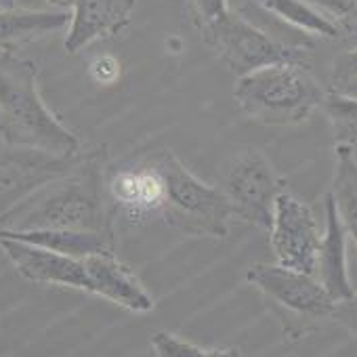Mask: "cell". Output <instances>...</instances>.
<instances>
[{
	"label": "cell",
	"mask_w": 357,
	"mask_h": 357,
	"mask_svg": "<svg viewBox=\"0 0 357 357\" xmlns=\"http://www.w3.org/2000/svg\"><path fill=\"white\" fill-rule=\"evenodd\" d=\"M0 238H13L22 242H30L53 252L86 259L97 252H109L116 248V238L95 231H76V229H30V231H7L0 229Z\"/></svg>",
	"instance_id": "obj_16"
},
{
	"label": "cell",
	"mask_w": 357,
	"mask_h": 357,
	"mask_svg": "<svg viewBox=\"0 0 357 357\" xmlns=\"http://www.w3.org/2000/svg\"><path fill=\"white\" fill-rule=\"evenodd\" d=\"M70 11H34V9H3L0 11V51L15 53L47 34L68 28Z\"/></svg>",
	"instance_id": "obj_15"
},
{
	"label": "cell",
	"mask_w": 357,
	"mask_h": 357,
	"mask_svg": "<svg viewBox=\"0 0 357 357\" xmlns=\"http://www.w3.org/2000/svg\"><path fill=\"white\" fill-rule=\"evenodd\" d=\"M351 78H357V49H351L347 53H342L336 61H334V68H332V89L351 80Z\"/></svg>",
	"instance_id": "obj_22"
},
{
	"label": "cell",
	"mask_w": 357,
	"mask_h": 357,
	"mask_svg": "<svg viewBox=\"0 0 357 357\" xmlns=\"http://www.w3.org/2000/svg\"><path fill=\"white\" fill-rule=\"evenodd\" d=\"M0 141L55 155L82 151L80 139L61 124L38 91V68L30 59L0 51Z\"/></svg>",
	"instance_id": "obj_2"
},
{
	"label": "cell",
	"mask_w": 357,
	"mask_h": 357,
	"mask_svg": "<svg viewBox=\"0 0 357 357\" xmlns=\"http://www.w3.org/2000/svg\"><path fill=\"white\" fill-rule=\"evenodd\" d=\"M332 91H338V93H344V95H351V97H357V78H351L338 86H334Z\"/></svg>",
	"instance_id": "obj_25"
},
{
	"label": "cell",
	"mask_w": 357,
	"mask_h": 357,
	"mask_svg": "<svg viewBox=\"0 0 357 357\" xmlns=\"http://www.w3.org/2000/svg\"><path fill=\"white\" fill-rule=\"evenodd\" d=\"M328 194L336 204L347 234L357 246V160L353 147L336 145V166Z\"/></svg>",
	"instance_id": "obj_17"
},
{
	"label": "cell",
	"mask_w": 357,
	"mask_h": 357,
	"mask_svg": "<svg viewBox=\"0 0 357 357\" xmlns=\"http://www.w3.org/2000/svg\"><path fill=\"white\" fill-rule=\"evenodd\" d=\"M105 160L107 151L103 145L86 151L76 170L53 178L0 215V229H76L116 238V221L105 185Z\"/></svg>",
	"instance_id": "obj_1"
},
{
	"label": "cell",
	"mask_w": 357,
	"mask_h": 357,
	"mask_svg": "<svg viewBox=\"0 0 357 357\" xmlns=\"http://www.w3.org/2000/svg\"><path fill=\"white\" fill-rule=\"evenodd\" d=\"M284 190L286 181L257 147H246L231 160L221 185L236 219L265 231L271 227L273 206Z\"/></svg>",
	"instance_id": "obj_6"
},
{
	"label": "cell",
	"mask_w": 357,
	"mask_h": 357,
	"mask_svg": "<svg viewBox=\"0 0 357 357\" xmlns=\"http://www.w3.org/2000/svg\"><path fill=\"white\" fill-rule=\"evenodd\" d=\"M332 319L336 324H340L344 330H349L357 338V292L351 298H344V301L336 303Z\"/></svg>",
	"instance_id": "obj_21"
},
{
	"label": "cell",
	"mask_w": 357,
	"mask_h": 357,
	"mask_svg": "<svg viewBox=\"0 0 357 357\" xmlns=\"http://www.w3.org/2000/svg\"><path fill=\"white\" fill-rule=\"evenodd\" d=\"M137 0H76L63 47L70 55L84 51L97 40L124 32L132 20Z\"/></svg>",
	"instance_id": "obj_12"
},
{
	"label": "cell",
	"mask_w": 357,
	"mask_h": 357,
	"mask_svg": "<svg viewBox=\"0 0 357 357\" xmlns=\"http://www.w3.org/2000/svg\"><path fill=\"white\" fill-rule=\"evenodd\" d=\"M192 9H194V22L202 24L227 13L229 0H192Z\"/></svg>",
	"instance_id": "obj_23"
},
{
	"label": "cell",
	"mask_w": 357,
	"mask_h": 357,
	"mask_svg": "<svg viewBox=\"0 0 357 357\" xmlns=\"http://www.w3.org/2000/svg\"><path fill=\"white\" fill-rule=\"evenodd\" d=\"M105 185L114 221L120 219L130 227H141L162 219L164 181L151 153L128 158L107 168Z\"/></svg>",
	"instance_id": "obj_7"
},
{
	"label": "cell",
	"mask_w": 357,
	"mask_h": 357,
	"mask_svg": "<svg viewBox=\"0 0 357 357\" xmlns=\"http://www.w3.org/2000/svg\"><path fill=\"white\" fill-rule=\"evenodd\" d=\"M0 248L15 265L20 275L34 284L63 286L91 292L86 267L80 259H72L49 248L13 238H0Z\"/></svg>",
	"instance_id": "obj_11"
},
{
	"label": "cell",
	"mask_w": 357,
	"mask_h": 357,
	"mask_svg": "<svg viewBox=\"0 0 357 357\" xmlns=\"http://www.w3.org/2000/svg\"><path fill=\"white\" fill-rule=\"evenodd\" d=\"M91 74L97 82L101 84H109L114 80H118L120 76V66L114 57H99L95 59V63L91 66Z\"/></svg>",
	"instance_id": "obj_24"
},
{
	"label": "cell",
	"mask_w": 357,
	"mask_h": 357,
	"mask_svg": "<svg viewBox=\"0 0 357 357\" xmlns=\"http://www.w3.org/2000/svg\"><path fill=\"white\" fill-rule=\"evenodd\" d=\"M91 282V292L99 294L128 311L147 313L153 309V298L135 275V271L116 257V250L97 252L82 259Z\"/></svg>",
	"instance_id": "obj_13"
},
{
	"label": "cell",
	"mask_w": 357,
	"mask_h": 357,
	"mask_svg": "<svg viewBox=\"0 0 357 357\" xmlns=\"http://www.w3.org/2000/svg\"><path fill=\"white\" fill-rule=\"evenodd\" d=\"M151 347L158 357H213V349H202L170 332H155L151 336Z\"/></svg>",
	"instance_id": "obj_20"
},
{
	"label": "cell",
	"mask_w": 357,
	"mask_h": 357,
	"mask_svg": "<svg viewBox=\"0 0 357 357\" xmlns=\"http://www.w3.org/2000/svg\"><path fill=\"white\" fill-rule=\"evenodd\" d=\"M15 7V0H0V11L3 9H13Z\"/></svg>",
	"instance_id": "obj_27"
},
{
	"label": "cell",
	"mask_w": 357,
	"mask_h": 357,
	"mask_svg": "<svg viewBox=\"0 0 357 357\" xmlns=\"http://www.w3.org/2000/svg\"><path fill=\"white\" fill-rule=\"evenodd\" d=\"M246 280L282 313L303 319H332L336 301L311 273L280 263H257L246 271Z\"/></svg>",
	"instance_id": "obj_9"
},
{
	"label": "cell",
	"mask_w": 357,
	"mask_h": 357,
	"mask_svg": "<svg viewBox=\"0 0 357 357\" xmlns=\"http://www.w3.org/2000/svg\"><path fill=\"white\" fill-rule=\"evenodd\" d=\"M269 244L280 265L315 275L324 229L315 213L292 192L284 190L273 206Z\"/></svg>",
	"instance_id": "obj_10"
},
{
	"label": "cell",
	"mask_w": 357,
	"mask_h": 357,
	"mask_svg": "<svg viewBox=\"0 0 357 357\" xmlns=\"http://www.w3.org/2000/svg\"><path fill=\"white\" fill-rule=\"evenodd\" d=\"M326 221H324V234L317 255V267L315 278L324 284V288L330 292V296L340 303L344 298H351L355 294L353 284L349 280L347 271V229L340 221V215L336 211V204L330 194H326Z\"/></svg>",
	"instance_id": "obj_14"
},
{
	"label": "cell",
	"mask_w": 357,
	"mask_h": 357,
	"mask_svg": "<svg viewBox=\"0 0 357 357\" xmlns=\"http://www.w3.org/2000/svg\"><path fill=\"white\" fill-rule=\"evenodd\" d=\"M196 26L206 47L238 78L275 63H307V49L290 47L278 40L275 36L255 26L234 9Z\"/></svg>",
	"instance_id": "obj_5"
},
{
	"label": "cell",
	"mask_w": 357,
	"mask_h": 357,
	"mask_svg": "<svg viewBox=\"0 0 357 357\" xmlns=\"http://www.w3.org/2000/svg\"><path fill=\"white\" fill-rule=\"evenodd\" d=\"M86 151L55 155L43 149L0 141V215L11 211L38 188L76 170Z\"/></svg>",
	"instance_id": "obj_8"
},
{
	"label": "cell",
	"mask_w": 357,
	"mask_h": 357,
	"mask_svg": "<svg viewBox=\"0 0 357 357\" xmlns=\"http://www.w3.org/2000/svg\"><path fill=\"white\" fill-rule=\"evenodd\" d=\"M319 109L326 114L330 122L336 145L355 147L357 145V97L330 89Z\"/></svg>",
	"instance_id": "obj_18"
},
{
	"label": "cell",
	"mask_w": 357,
	"mask_h": 357,
	"mask_svg": "<svg viewBox=\"0 0 357 357\" xmlns=\"http://www.w3.org/2000/svg\"><path fill=\"white\" fill-rule=\"evenodd\" d=\"M151 158L164 181L162 221L188 236L227 238L236 215L221 188L204 183L168 149Z\"/></svg>",
	"instance_id": "obj_4"
},
{
	"label": "cell",
	"mask_w": 357,
	"mask_h": 357,
	"mask_svg": "<svg viewBox=\"0 0 357 357\" xmlns=\"http://www.w3.org/2000/svg\"><path fill=\"white\" fill-rule=\"evenodd\" d=\"M326 20H330L340 36H357V0H307Z\"/></svg>",
	"instance_id": "obj_19"
},
{
	"label": "cell",
	"mask_w": 357,
	"mask_h": 357,
	"mask_svg": "<svg viewBox=\"0 0 357 357\" xmlns=\"http://www.w3.org/2000/svg\"><path fill=\"white\" fill-rule=\"evenodd\" d=\"M45 3H49V5L55 7L57 11H72V7H74L76 0H45Z\"/></svg>",
	"instance_id": "obj_26"
},
{
	"label": "cell",
	"mask_w": 357,
	"mask_h": 357,
	"mask_svg": "<svg viewBox=\"0 0 357 357\" xmlns=\"http://www.w3.org/2000/svg\"><path fill=\"white\" fill-rule=\"evenodd\" d=\"M326 89L307 63H275L238 78L234 97L240 109L267 126L301 124L321 107Z\"/></svg>",
	"instance_id": "obj_3"
}]
</instances>
